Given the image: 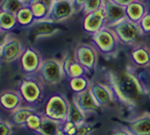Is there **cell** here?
I'll list each match as a JSON object with an SVG mask.
<instances>
[{
  "label": "cell",
  "mask_w": 150,
  "mask_h": 135,
  "mask_svg": "<svg viewBox=\"0 0 150 135\" xmlns=\"http://www.w3.org/2000/svg\"><path fill=\"white\" fill-rule=\"evenodd\" d=\"M44 117L45 115L42 112L37 111L35 112H33V114H31L28 117L27 121H25V124L24 126V129L29 130V131L37 133L39 131V129H41Z\"/></svg>",
  "instance_id": "obj_24"
},
{
  "label": "cell",
  "mask_w": 150,
  "mask_h": 135,
  "mask_svg": "<svg viewBox=\"0 0 150 135\" xmlns=\"http://www.w3.org/2000/svg\"><path fill=\"white\" fill-rule=\"evenodd\" d=\"M15 16L17 18V21L19 22V24H21L22 26H29L30 27L33 24V22L35 21V18H34V15L30 8L28 6H25L22 10H20Z\"/></svg>",
  "instance_id": "obj_26"
},
{
  "label": "cell",
  "mask_w": 150,
  "mask_h": 135,
  "mask_svg": "<svg viewBox=\"0 0 150 135\" xmlns=\"http://www.w3.org/2000/svg\"><path fill=\"white\" fill-rule=\"evenodd\" d=\"M71 109V102L65 95L56 93L46 99L44 106V115L59 123L66 121Z\"/></svg>",
  "instance_id": "obj_2"
},
{
  "label": "cell",
  "mask_w": 150,
  "mask_h": 135,
  "mask_svg": "<svg viewBox=\"0 0 150 135\" xmlns=\"http://www.w3.org/2000/svg\"><path fill=\"white\" fill-rule=\"evenodd\" d=\"M110 85L116 100L127 106H134L146 93L145 85L134 71L129 69L111 71L109 73Z\"/></svg>",
  "instance_id": "obj_1"
},
{
  "label": "cell",
  "mask_w": 150,
  "mask_h": 135,
  "mask_svg": "<svg viewBox=\"0 0 150 135\" xmlns=\"http://www.w3.org/2000/svg\"><path fill=\"white\" fill-rule=\"evenodd\" d=\"M13 132V125L11 121L0 119V135H11Z\"/></svg>",
  "instance_id": "obj_33"
},
{
  "label": "cell",
  "mask_w": 150,
  "mask_h": 135,
  "mask_svg": "<svg viewBox=\"0 0 150 135\" xmlns=\"http://www.w3.org/2000/svg\"><path fill=\"white\" fill-rule=\"evenodd\" d=\"M105 11L107 14V27H111L126 18V7H123L111 0H105Z\"/></svg>",
  "instance_id": "obj_17"
},
{
  "label": "cell",
  "mask_w": 150,
  "mask_h": 135,
  "mask_svg": "<svg viewBox=\"0 0 150 135\" xmlns=\"http://www.w3.org/2000/svg\"><path fill=\"white\" fill-rule=\"evenodd\" d=\"M27 4L28 1L25 0H5L3 4V10L4 11L16 15L17 12L25 8Z\"/></svg>",
  "instance_id": "obj_27"
},
{
  "label": "cell",
  "mask_w": 150,
  "mask_h": 135,
  "mask_svg": "<svg viewBox=\"0 0 150 135\" xmlns=\"http://www.w3.org/2000/svg\"><path fill=\"white\" fill-rule=\"evenodd\" d=\"M45 85L54 87L59 85L65 77L62 60L58 59H46L36 74Z\"/></svg>",
  "instance_id": "obj_6"
},
{
  "label": "cell",
  "mask_w": 150,
  "mask_h": 135,
  "mask_svg": "<svg viewBox=\"0 0 150 135\" xmlns=\"http://www.w3.org/2000/svg\"><path fill=\"white\" fill-rule=\"evenodd\" d=\"M0 119H1V118H0Z\"/></svg>",
  "instance_id": "obj_42"
},
{
  "label": "cell",
  "mask_w": 150,
  "mask_h": 135,
  "mask_svg": "<svg viewBox=\"0 0 150 135\" xmlns=\"http://www.w3.org/2000/svg\"><path fill=\"white\" fill-rule=\"evenodd\" d=\"M62 123L52 120L48 117L45 116L42 123L41 126V129L37 132L38 135H56L58 130L61 129Z\"/></svg>",
  "instance_id": "obj_25"
},
{
  "label": "cell",
  "mask_w": 150,
  "mask_h": 135,
  "mask_svg": "<svg viewBox=\"0 0 150 135\" xmlns=\"http://www.w3.org/2000/svg\"><path fill=\"white\" fill-rule=\"evenodd\" d=\"M138 24L140 26L141 29H142L144 36L149 35L150 34V10L143 16V18L138 22Z\"/></svg>",
  "instance_id": "obj_31"
},
{
  "label": "cell",
  "mask_w": 150,
  "mask_h": 135,
  "mask_svg": "<svg viewBox=\"0 0 150 135\" xmlns=\"http://www.w3.org/2000/svg\"><path fill=\"white\" fill-rule=\"evenodd\" d=\"M92 81L87 77V75L73 77L69 80V87L74 94H79L90 89Z\"/></svg>",
  "instance_id": "obj_23"
},
{
  "label": "cell",
  "mask_w": 150,
  "mask_h": 135,
  "mask_svg": "<svg viewBox=\"0 0 150 135\" xmlns=\"http://www.w3.org/2000/svg\"><path fill=\"white\" fill-rule=\"evenodd\" d=\"M30 28L32 29V34L36 38L52 36L59 31V28L56 27V23L49 19L35 20L30 26Z\"/></svg>",
  "instance_id": "obj_19"
},
{
  "label": "cell",
  "mask_w": 150,
  "mask_h": 135,
  "mask_svg": "<svg viewBox=\"0 0 150 135\" xmlns=\"http://www.w3.org/2000/svg\"><path fill=\"white\" fill-rule=\"evenodd\" d=\"M111 1L117 3V4H119V5H121L123 7H127V5H129L131 2H133L134 0H111Z\"/></svg>",
  "instance_id": "obj_36"
},
{
  "label": "cell",
  "mask_w": 150,
  "mask_h": 135,
  "mask_svg": "<svg viewBox=\"0 0 150 135\" xmlns=\"http://www.w3.org/2000/svg\"><path fill=\"white\" fill-rule=\"evenodd\" d=\"M56 135H67V134H66L65 132H64L63 130L62 129V128H61V129H59L58 130V132L56 133Z\"/></svg>",
  "instance_id": "obj_38"
},
{
  "label": "cell",
  "mask_w": 150,
  "mask_h": 135,
  "mask_svg": "<svg viewBox=\"0 0 150 135\" xmlns=\"http://www.w3.org/2000/svg\"><path fill=\"white\" fill-rule=\"evenodd\" d=\"M62 60L63 71L64 74H65V77L69 78V80L73 77L87 75L84 67L76 60L74 53L73 54L66 53Z\"/></svg>",
  "instance_id": "obj_18"
},
{
  "label": "cell",
  "mask_w": 150,
  "mask_h": 135,
  "mask_svg": "<svg viewBox=\"0 0 150 135\" xmlns=\"http://www.w3.org/2000/svg\"><path fill=\"white\" fill-rule=\"evenodd\" d=\"M74 56L76 60L84 67L87 75L93 74L97 67L99 51L93 43H78L74 49Z\"/></svg>",
  "instance_id": "obj_7"
},
{
  "label": "cell",
  "mask_w": 150,
  "mask_h": 135,
  "mask_svg": "<svg viewBox=\"0 0 150 135\" xmlns=\"http://www.w3.org/2000/svg\"><path fill=\"white\" fill-rule=\"evenodd\" d=\"M23 103V98L19 91L15 90H4L0 93V107L8 112L20 108Z\"/></svg>",
  "instance_id": "obj_16"
},
{
  "label": "cell",
  "mask_w": 150,
  "mask_h": 135,
  "mask_svg": "<svg viewBox=\"0 0 150 135\" xmlns=\"http://www.w3.org/2000/svg\"><path fill=\"white\" fill-rule=\"evenodd\" d=\"M35 112H37V109L35 107L22 105L17 110L11 112V123L13 126H16V127L24 129V126L25 124L28 117Z\"/></svg>",
  "instance_id": "obj_22"
},
{
  "label": "cell",
  "mask_w": 150,
  "mask_h": 135,
  "mask_svg": "<svg viewBox=\"0 0 150 135\" xmlns=\"http://www.w3.org/2000/svg\"><path fill=\"white\" fill-rule=\"evenodd\" d=\"M105 27H107V14L104 7L96 11L84 14L83 29L90 35L96 33Z\"/></svg>",
  "instance_id": "obj_12"
},
{
  "label": "cell",
  "mask_w": 150,
  "mask_h": 135,
  "mask_svg": "<svg viewBox=\"0 0 150 135\" xmlns=\"http://www.w3.org/2000/svg\"><path fill=\"white\" fill-rule=\"evenodd\" d=\"M92 43L99 53L106 57H113L117 54L119 45H121L114 31L109 27H105L96 33L93 34Z\"/></svg>",
  "instance_id": "obj_4"
},
{
  "label": "cell",
  "mask_w": 150,
  "mask_h": 135,
  "mask_svg": "<svg viewBox=\"0 0 150 135\" xmlns=\"http://www.w3.org/2000/svg\"><path fill=\"white\" fill-rule=\"evenodd\" d=\"M122 125L132 135H150V114L144 112Z\"/></svg>",
  "instance_id": "obj_13"
},
{
  "label": "cell",
  "mask_w": 150,
  "mask_h": 135,
  "mask_svg": "<svg viewBox=\"0 0 150 135\" xmlns=\"http://www.w3.org/2000/svg\"><path fill=\"white\" fill-rule=\"evenodd\" d=\"M86 115L83 112H81L79 109L76 107L73 102H71V109H70V112L69 115H68L67 120H70L72 122H74L76 125H80L86 122Z\"/></svg>",
  "instance_id": "obj_28"
},
{
  "label": "cell",
  "mask_w": 150,
  "mask_h": 135,
  "mask_svg": "<svg viewBox=\"0 0 150 135\" xmlns=\"http://www.w3.org/2000/svg\"><path fill=\"white\" fill-rule=\"evenodd\" d=\"M85 2H86V0H75V4L78 8V11H82Z\"/></svg>",
  "instance_id": "obj_37"
},
{
  "label": "cell",
  "mask_w": 150,
  "mask_h": 135,
  "mask_svg": "<svg viewBox=\"0 0 150 135\" xmlns=\"http://www.w3.org/2000/svg\"><path fill=\"white\" fill-rule=\"evenodd\" d=\"M144 1H147V0H144Z\"/></svg>",
  "instance_id": "obj_41"
},
{
  "label": "cell",
  "mask_w": 150,
  "mask_h": 135,
  "mask_svg": "<svg viewBox=\"0 0 150 135\" xmlns=\"http://www.w3.org/2000/svg\"><path fill=\"white\" fill-rule=\"evenodd\" d=\"M78 11L74 0H54L48 18L54 23H62L74 15Z\"/></svg>",
  "instance_id": "obj_8"
},
{
  "label": "cell",
  "mask_w": 150,
  "mask_h": 135,
  "mask_svg": "<svg viewBox=\"0 0 150 135\" xmlns=\"http://www.w3.org/2000/svg\"><path fill=\"white\" fill-rule=\"evenodd\" d=\"M131 63L137 68L150 67V48L144 43H137L132 46L129 53Z\"/></svg>",
  "instance_id": "obj_15"
},
{
  "label": "cell",
  "mask_w": 150,
  "mask_h": 135,
  "mask_svg": "<svg viewBox=\"0 0 150 135\" xmlns=\"http://www.w3.org/2000/svg\"><path fill=\"white\" fill-rule=\"evenodd\" d=\"M92 130L93 126L87 122H84L82 124L78 125V129H76V132L75 135H89Z\"/></svg>",
  "instance_id": "obj_34"
},
{
  "label": "cell",
  "mask_w": 150,
  "mask_h": 135,
  "mask_svg": "<svg viewBox=\"0 0 150 135\" xmlns=\"http://www.w3.org/2000/svg\"><path fill=\"white\" fill-rule=\"evenodd\" d=\"M104 5L105 0H86L81 11L83 12V14H87L99 10V9L104 7Z\"/></svg>",
  "instance_id": "obj_29"
},
{
  "label": "cell",
  "mask_w": 150,
  "mask_h": 135,
  "mask_svg": "<svg viewBox=\"0 0 150 135\" xmlns=\"http://www.w3.org/2000/svg\"><path fill=\"white\" fill-rule=\"evenodd\" d=\"M61 128L67 135H75L76 132V129H78V125L70 120H66L62 123Z\"/></svg>",
  "instance_id": "obj_32"
},
{
  "label": "cell",
  "mask_w": 150,
  "mask_h": 135,
  "mask_svg": "<svg viewBox=\"0 0 150 135\" xmlns=\"http://www.w3.org/2000/svg\"><path fill=\"white\" fill-rule=\"evenodd\" d=\"M72 102L85 114L97 112L100 108L90 89L79 94H74Z\"/></svg>",
  "instance_id": "obj_14"
},
{
  "label": "cell",
  "mask_w": 150,
  "mask_h": 135,
  "mask_svg": "<svg viewBox=\"0 0 150 135\" xmlns=\"http://www.w3.org/2000/svg\"><path fill=\"white\" fill-rule=\"evenodd\" d=\"M109 28L113 30L120 43L124 45L134 46L138 43L139 39L144 36L139 24L129 20L127 17Z\"/></svg>",
  "instance_id": "obj_5"
},
{
  "label": "cell",
  "mask_w": 150,
  "mask_h": 135,
  "mask_svg": "<svg viewBox=\"0 0 150 135\" xmlns=\"http://www.w3.org/2000/svg\"><path fill=\"white\" fill-rule=\"evenodd\" d=\"M149 77H150V69H149Z\"/></svg>",
  "instance_id": "obj_39"
},
{
  "label": "cell",
  "mask_w": 150,
  "mask_h": 135,
  "mask_svg": "<svg viewBox=\"0 0 150 135\" xmlns=\"http://www.w3.org/2000/svg\"><path fill=\"white\" fill-rule=\"evenodd\" d=\"M110 135H132L127 129H117L111 133Z\"/></svg>",
  "instance_id": "obj_35"
},
{
  "label": "cell",
  "mask_w": 150,
  "mask_h": 135,
  "mask_svg": "<svg viewBox=\"0 0 150 135\" xmlns=\"http://www.w3.org/2000/svg\"><path fill=\"white\" fill-rule=\"evenodd\" d=\"M54 0H29L28 2L35 20L47 19Z\"/></svg>",
  "instance_id": "obj_20"
},
{
  "label": "cell",
  "mask_w": 150,
  "mask_h": 135,
  "mask_svg": "<svg viewBox=\"0 0 150 135\" xmlns=\"http://www.w3.org/2000/svg\"><path fill=\"white\" fill-rule=\"evenodd\" d=\"M90 90L99 107H108L116 100L112 88L110 84L99 81H92Z\"/></svg>",
  "instance_id": "obj_11"
},
{
  "label": "cell",
  "mask_w": 150,
  "mask_h": 135,
  "mask_svg": "<svg viewBox=\"0 0 150 135\" xmlns=\"http://www.w3.org/2000/svg\"><path fill=\"white\" fill-rule=\"evenodd\" d=\"M19 93L24 105L36 107L42 102L45 95V84L38 76H29L20 82Z\"/></svg>",
  "instance_id": "obj_3"
},
{
  "label": "cell",
  "mask_w": 150,
  "mask_h": 135,
  "mask_svg": "<svg viewBox=\"0 0 150 135\" xmlns=\"http://www.w3.org/2000/svg\"><path fill=\"white\" fill-rule=\"evenodd\" d=\"M20 67L25 74L28 76L36 75L42 63L40 52L33 47H25V50L19 59Z\"/></svg>",
  "instance_id": "obj_9"
},
{
  "label": "cell",
  "mask_w": 150,
  "mask_h": 135,
  "mask_svg": "<svg viewBox=\"0 0 150 135\" xmlns=\"http://www.w3.org/2000/svg\"><path fill=\"white\" fill-rule=\"evenodd\" d=\"M148 11L149 8L144 0H134L126 7L127 17L135 23H138Z\"/></svg>",
  "instance_id": "obj_21"
},
{
  "label": "cell",
  "mask_w": 150,
  "mask_h": 135,
  "mask_svg": "<svg viewBox=\"0 0 150 135\" xmlns=\"http://www.w3.org/2000/svg\"><path fill=\"white\" fill-rule=\"evenodd\" d=\"M74 1H75V0H74Z\"/></svg>",
  "instance_id": "obj_43"
},
{
  "label": "cell",
  "mask_w": 150,
  "mask_h": 135,
  "mask_svg": "<svg viewBox=\"0 0 150 135\" xmlns=\"http://www.w3.org/2000/svg\"><path fill=\"white\" fill-rule=\"evenodd\" d=\"M15 15L10 12L3 11L0 14V27L3 29H10L15 24Z\"/></svg>",
  "instance_id": "obj_30"
},
{
  "label": "cell",
  "mask_w": 150,
  "mask_h": 135,
  "mask_svg": "<svg viewBox=\"0 0 150 135\" xmlns=\"http://www.w3.org/2000/svg\"><path fill=\"white\" fill-rule=\"evenodd\" d=\"M25 1H28H28H29V0H25Z\"/></svg>",
  "instance_id": "obj_40"
},
{
  "label": "cell",
  "mask_w": 150,
  "mask_h": 135,
  "mask_svg": "<svg viewBox=\"0 0 150 135\" xmlns=\"http://www.w3.org/2000/svg\"><path fill=\"white\" fill-rule=\"evenodd\" d=\"M24 50L25 47L18 38L7 35L3 45L0 47V57L6 63H12L20 59Z\"/></svg>",
  "instance_id": "obj_10"
}]
</instances>
